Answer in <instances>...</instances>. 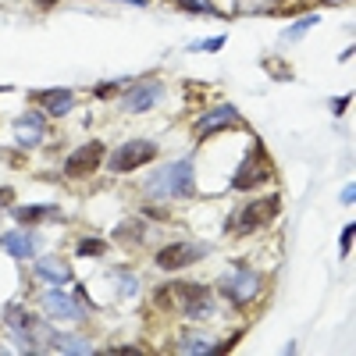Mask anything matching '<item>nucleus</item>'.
I'll return each mask as SVG.
<instances>
[{
	"mask_svg": "<svg viewBox=\"0 0 356 356\" xmlns=\"http://www.w3.org/2000/svg\"><path fill=\"white\" fill-rule=\"evenodd\" d=\"M193 189H196V171H193L189 157L175 161L164 171H154L146 178V193L157 200H186V196H193Z\"/></svg>",
	"mask_w": 356,
	"mask_h": 356,
	"instance_id": "nucleus-1",
	"label": "nucleus"
},
{
	"mask_svg": "<svg viewBox=\"0 0 356 356\" xmlns=\"http://www.w3.org/2000/svg\"><path fill=\"white\" fill-rule=\"evenodd\" d=\"M257 292H260V275L250 264H232V271L221 278V296L235 307H246Z\"/></svg>",
	"mask_w": 356,
	"mask_h": 356,
	"instance_id": "nucleus-2",
	"label": "nucleus"
},
{
	"mask_svg": "<svg viewBox=\"0 0 356 356\" xmlns=\"http://www.w3.org/2000/svg\"><path fill=\"white\" fill-rule=\"evenodd\" d=\"M154 157H157V143H150V139H132V143H122V146L111 154V171H114V175H129V171H139L143 164H150Z\"/></svg>",
	"mask_w": 356,
	"mask_h": 356,
	"instance_id": "nucleus-3",
	"label": "nucleus"
},
{
	"mask_svg": "<svg viewBox=\"0 0 356 356\" xmlns=\"http://www.w3.org/2000/svg\"><path fill=\"white\" fill-rule=\"evenodd\" d=\"M8 324H11V332L25 342V349H40L36 342H50L54 339V332L47 328V324L40 321V317H33L29 310H22V307H8Z\"/></svg>",
	"mask_w": 356,
	"mask_h": 356,
	"instance_id": "nucleus-4",
	"label": "nucleus"
},
{
	"mask_svg": "<svg viewBox=\"0 0 356 356\" xmlns=\"http://www.w3.org/2000/svg\"><path fill=\"white\" fill-rule=\"evenodd\" d=\"M278 207H282V196H264V200H253L246 203L239 214H235V232H253V228H264L267 221H275L278 214Z\"/></svg>",
	"mask_w": 356,
	"mask_h": 356,
	"instance_id": "nucleus-5",
	"label": "nucleus"
},
{
	"mask_svg": "<svg viewBox=\"0 0 356 356\" xmlns=\"http://www.w3.org/2000/svg\"><path fill=\"white\" fill-rule=\"evenodd\" d=\"M175 296L182 300V310H186V317H193V321H203V317H211V314H214L211 289H207V285L182 282V285H175Z\"/></svg>",
	"mask_w": 356,
	"mask_h": 356,
	"instance_id": "nucleus-6",
	"label": "nucleus"
},
{
	"mask_svg": "<svg viewBox=\"0 0 356 356\" xmlns=\"http://www.w3.org/2000/svg\"><path fill=\"white\" fill-rule=\"evenodd\" d=\"M207 253V246H196V243H171L157 253V267L161 271H182V267L196 264L200 257Z\"/></svg>",
	"mask_w": 356,
	"mask_h": 356,
	"instance_id": "nucleus-7",
	"label": "nucleus"
},
{
	"mask_svg": "<svg viewBox=\"0 0 356 356\" xmlns=\"http://www.w3.org/2000/svg\"><path fill=\"white\" fill-rule=\"evenodd\" d=\"M100 161H104V143H86V146H79V150L65 161V175L86 178V175H93L100 168Z\"/></svg>",
	"mask_w": 356,
	"mask_h": 356,
	"instance_id": "nucleus-8",
	"label": "nucleus"
},
{
	"mask_svg": "<svg viewBox=\"0 0 356 356\" xmlns=\"http://www.w3.org/2000/svg\"><path fill=\"white\" fill-rule=\"evenodd\" d=\"M257 154H260V150H253V154L239 164V175L232 178V189L246 193V189H257L260 182H267V178H271V168H267L264 161H257Z\"/></svg>",
	"mask_w": 356,
	"mask_h": 356,
	"instance_id": "nucleus-9",
	"label": "nucleus"
},
{
	"mask_svg": "<svg viewBox=\"0 0 356 356\" xmlns=\"http://www.w3.org/2000/svg\"><path fill=\"white\" fill-rule=\"evenodd\" d=\"M228 125H239V111H235L232 104L200 114V122H196V136H200V139H207V136H214L218 129H228Z\"/></svg>",
	"mask_w": 356,
	"mask_h": 356,
	"instance_id": "nucleus-10",
	"label": "nucleus"
},
{
	"mask_svg": "<svg viewBox=\"0 0 356 356\" xmlns=\"http://www.w3.org/2000/svg\"><path fill=\"white\" fill-rule=\"evenodd\" d=\"M43 310H47V317H54V321H82L79 303H75V300H68V296H65L61 289H54V292H47V296H43Z\"/></svg>",
	"mask_w": 356,
	"mask_h": 356,
	"instance_id": "nucleus-11",
	"label": "nucleus"
},
{
	"mask_svg": "<svg viewBox=\"0 0 356 356\" xmlns=\"http://www.w3.org/2000/svg\"><path fill=\"white\" fill-rule=\"evenodd\" d=\"M161 97H164V86H161V82H146V86H136L132 93L125 97V111H129V114L150 111V107H154Z\"/></svg>",
	"mask_w": 356,
	"mask_h": 356,
	"instance_id": "nucleus-12",
	"label": "nucleus"
},
{
	"mask_svg": "<svg viewBox=\"0 0 356 356\" xmlns=\"http://www.w3.org/2000/svg\"><path fill=\"white\" fill-rule=\"evenodd\" d=\"M43 107H47V114H54V118H61V114H68L72 107H75V93L72 89H43V93H33Z\"/></svg>",
	"mask_w": 356,
	"mask_h": 356,
	"instance_id": "nucleus-13",
	"label": "nucleus"
},
{
	"mask_svg": "<svg viewBox=\"0 0 356 356\" xmlns=\"http://www.w3.org/2000/svg\"><path fill=\"white\" fill-rule=\"evenodd\" d=\"M15 136H18V146H36L43 139V118L33 111L15 118Z\"/></svg>",
	"mask_w": 356,
	"mask_h": 356,
	"instance_id": "nucleus-14",
	"label": "nucleus"
},
{
	"mask_svg": "<svg viewBox=\"0 0 356 356\" xmlns=\"http://www.w3.org/2000/svg\"><path fill=\"white\" fill-rule=\"evenodd\" d=\"M0 246H4L11 257H18V260H29L33 250H36V235H29V232H4V235H0Z\"/></svg>",
	"mask_w": 356,
	"mask_h": 356,
	"instance_id": "nucleus-15",
	"label": "nucleus"
},
{
	"mask_svg": "<svg viewBox=\"0 0 356 356\" xmlns=\"http://www.w3.org/2000/svg\"><path fill=\"white\" fill-rule=\"evenodd\" d=\"M36 275L54 282V285H65V282H72V267L65 260H57V257H40L36 260Z\"/></svg>",
	"mask_w": 356,
	"mask_h": 356,
	"instance_id": "nucleus-16",
	"label": "nucleus"
},
{
	"mask_svg": "<svg viewBox=\"0 0 356 356\" xmlns=\"http://www.w3.org/2000/svg\"><path fill=\"white\" fill-rule=\"evenodd\" d=\"M50 346H54L57 353H75V356H86V353H93V346H89L86 339H75V335H57V332H54Z\"/></svg>",
	"mask_w": 356,
	"mask_h": 356,
	"instance_id": "nucleus-17",
	"label": "nucleus"
},
{
	"mask_svg": "<svg viewBox=\"0 0 356 356\" xmlns=\"http://www.w3.org/2000/svg\"><path fill=\"white\" fill-rule=\"evenodd\" d=\"M15 218L22 225H36L43 218H61V214H57V207H15Z\"/></svg>",
	"mask_w": 356,
	"mask_h": 356,
	"instance_id": "nucleus-18",
	"label": "nucleus"
},
{
	"mask_svg": "<svg viewBox=\"0 0 356 356\" xmlns=\"http://www.w3.org/2000/svg\"><path fill=\"white\" fill-rule=\"evenodd\" d=\"M178 353H214V339L207 335H182V342L175 346Z\"/></svg>",
	"mask_w": 356,
	"mask_h": 356,
	"instance_id": "nucleus-19",
	"label": "nucleus"
},
{
	"mask_svg": "<svg viewBox=\"0 0 356 356\" xmlns=\"http://www.w3.org/2000/svg\"><path fill=\"white\" fill-rule=\"evenodd\" d=\"M317 25V15H307V18H300V22H296L292 29H289V33L282 36L285 43H296V40H300V36H307V29H314Z\"/></svg>",
	"mask_w": 356,
	"mask_h": 356,
	"instance_id": "nucleus-20",
	"label": "nucleus"
},
{
	"mask_svg": "<svg viewBox=\"0 0 356 356\" xmlns=\"http://www.w3.org/2000/svg\"><path fill=\"white\" fill-rule=\"evenodd\" d=\"M182 11H193V15H218L214 4H207V0H175Z\"/></svg>",
	"mask_w": 356,
	"mask_h": 356,
	"instance_id": "nucleus-21",
	"label": "nucleus"
},
{
	"mask_svg": "<svg viewBox=\"0 0 356 356\" xmlns=\"http://www.w3.org/2000/svg\"><path fill=\"white\" fill-rule=\"evenodd\" d=\"M104 253H107L104 239H82L79 243V257H104Z\"/></svg>",
	"mask_w": 356,
	"mask_h": 356,
	"instance_id": "nucleus-22",
	"label": "nucleus"
},
{
	"mask_svg": "<svg viewBox=\"0 0 356 356\" xmlns=\"http://www.w3.org/2000/svg\"><path fill=\"white\" fill-rule=\"evenodd\" d=\"M353 235H356V225H346V228H342V239H339V250H342V257H349V246H353Z\"/></svg>",
	"mask_w": 356,
	"mask_h": 356,
	"instance_id": "nucleus-23",
	"label": "nucleus"
},
{
	"mask_svg": "<svg viewBox=\"0 0 356 356\" xmlns=\"http://www.w3.org/2000/svg\"><path fill=\"white\" fill-rule=\"evenodd\" d=\"M225 47V36H214V40H203V43H189V50H221Z\"/></svg>",
	"mask_w": 356,
	"mask_h": 356,
	"instance_id": "nucleus-24",
	"label": "nucleus"
},
{
	"mask_svg": "<svg viewBox=\"0 0 356 356\" xmlns=\"http://www.w3.org/2000/svg\"><path fill=\"white\" fill-rule=\"evenodd\" d=\"M353 200H356V186L349 182V186L342 189V203H353Z\"/></svg>",
	"mask_w": 356,
	"mask_h": 356,
	"instance_id": "nucleus-25",
	"label": "nucleus"
},
{
	"mask_svg": "<svg viewBox=\"0 0 356 356\" xmlns=\"http://www.w3.org/2000/svg\"><path fill=\"white\" fill-rule=\"evenodd\" d=\"M346 107H349V97H342V100H335V114H342Z\"/></svg>",
	"mask_w": 356,
	"mask_h": 356,
	"instance_id": "nucleus-26",
	"label": "nucleus"
},
{
	"mask_svg": "<svg viewBox=\"0 0 356 356\" xmlns=\"http://www.w3.org/2000/svg\"><path fill=\"white\" fill-rule=\"evenodd\" d=\"M125 4H132V8H146V0H125Z\"/></svg>",
	"mask_w": 356,
	"mask_h": 356,
	"instance_id": "nucleus-27",
	"label": "nucleus"
},
{
	"mask_svg": "<svg viewBox=\"0 0 356 356\" xmlns=\"http://www.w3.org/2000/svg\"><path fill=\"white\" fill-rule=\"evenodd\" d=\"M36 4H40V8H50V4H57V0H36Z\"/></svg>",
	"mask_w": 356,
	"mask_h": 356,
	"instance_id": "nucleus-28",
	"label": "nucleus"
}]
</instances>
